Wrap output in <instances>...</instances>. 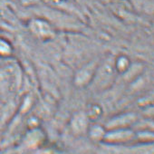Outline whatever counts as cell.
Returning <instances> with one entry per match:
<instances>
[{
  "label": "cell",
  "mask_w": 154,
  "mask_h": 154,
  "mask_svg": "<svg viewBox=\"0 0 154 154\" xmlns=\"http://www.w3.org/2000/svg\"><path fill=\"white\" fill-rule=\"evenodd\" d=\"M103 130L102 128H100L99 126H94L92 130H91V136L95 139V140H98V139H102L103 138Z\"/></svg>",
  "instance_id": "9c48e42d"
},
{
  "label": "cell",
  "mask_w": 154,
  "mask_h": 154,
  "mask_svg": "<svg viewBox=\"0 0 154 154\" xmlns=\"http://www.w3.org/2000/svg\"><path fill=\"white\" fill-rule=\"evenodd\" d=\"M132 137V132L130 131H126V130H118L116 132H112L111 133V135L106 136V138H109L112 140H127L129 139H131Z\"/></svg>",
  "instance_id": "ba28073f"
},
{
  "label": "cell",
  "mask_w": 154,
  "mask_h": 154,
  "mask_svg": "<svg viewBox=\"0 0 154 154\" xmlns=\"http://www.w3.org/2000/svg\"><path fill=\"white\" fill-rule=\"evenodd\" d=\"M117 73L114 65V58L111 56L107 57L103 62L99 63L91 84L94 85L96 90H105L112 85Z\"/></svg>",
  "instance_id": "6da1fadb"
},
{
  "label": "cell",
  "mask_w": 154,
  "mask_h": 154,
  "mask_svg": "<svg viewBox=\"0 0 154 154\" xmlns=\"http://www.w3.org/2000/svg\"><path fill=\"white\" fill-rule=\"evenodd\" d=\"M72 129L75 133L82 134L87 130L88 126V117L83 113L79 112L74 115L72 121Z\"/></svg>",
  "instance_id": "5b68a950"
},
{
  "label": "cell",
  "mask_w": 154,
  "mask_h": 154,
  "mask_svg": "<svg viewBox=\"0 0 154 154\" xmlns=\"http://www.w3.org/2000/svg\"><path fill=\"white\" fill-rule=\"evenodd\" d=\"M13 54L12 45L6 39L0 38V57L8 58Z\"/></svg>",
  "instance_id": "52a82bcc"
},
{
  "label": "cell",
  "mask_w": 154,
  "mask_h": 154,
  "mask_svg": "<svg viewBox=\"0 0 154 154\" xmlns=\"http://www.w3.org/2000/svg\"><path fill=\"white\" fill-rule=\"evenodd\" d=\"M114 65L118 73H123L130 69L131 64L128 56L121 54L118 57L114 58Z\"/></svg>",
  "instance_id": "8992f818"
},
{
  "label": "cell",
  "mask_w": 154,
  "mask_h": 154,
  "mask_svg": "<svg viewBox=\"0 0 154 154\" xmlns=\"http://www.w3.org/2000/svg\"><path fill=\"white\" fill-rule=\"evenodd\" d=\"M98 64L99 62L97 60H93L80 68L74 75V85L78 87L89 85L94 79Z\"/></svg>",
  "instance_id": "277c9868"
},
{
  "label": "cell",
  "mask_w": 154,
  "mask_h": 154,
  "mask_svg": "<svg viewBox=\"0 0 154 154\" xmlns=\"http://www.w3.org/2000/svg\"><path fill=\"white\" fill-rule=\"evenodd\" d=\"M28 27L33 35L41 40H49L54 36L52 25L43 18H33L29 21Z\"/></svg>",
  "instance_id": "3957f363"
},
{
  "label": "cell",
  "mask_w": 154,
  "mask_h": 154,
  "mask_svg": "<svg viewBox=\"0 0 154 154\" xmlns=\"http://www.w3.org/2000/svg\"><path fill=\"white\" fill-rule=\"evenodd\" d=\"M20 85V72L16 64H7L0 68V92L10 94Z\"/></svg>",
  "instance_id": "7a4b0ae2"
}]
</instances>
